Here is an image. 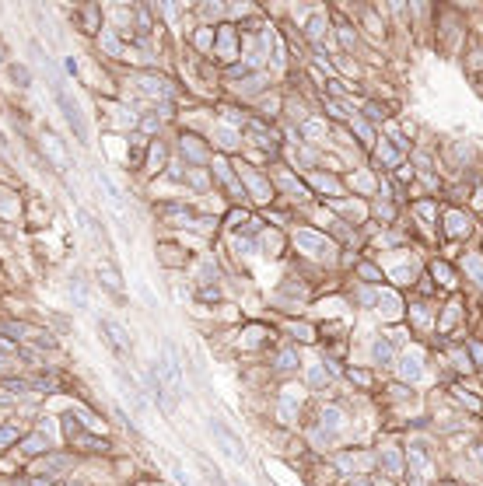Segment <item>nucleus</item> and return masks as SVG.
I'll return each instance as SVG.
<instances>
[{
  "mask_svg": "<svg viewBox=\"0 0 483 486\" xmlns=\"http://www.w3.org/2000/svg\"><path fill=\"white\" fill-rule=\"evenodd\" d=\"M154 367H158V378H161V385H165V392L172 396V402H179L186 392V385H182V364H179V353H176V347L172 343H165V350H161V357L154 360Z\"/></svg>",
  "mask_w": 483,
  "mask_h": 486,
  "instance_id": "nucleus-1",
  "label": "nucleus"
},
{
  "mask_svg": "<svg viewBox=\"0 0 483 486\" xmlns=\"http://www.w3.org/2000/svg\"><path fill=\"white\" fill-rule=\"evenodd\" d=\"M207 434L214 438V448H221L228 458H235V462H249L245 441L235 434V430H231L225 420H218V416H207Z\"/></svg>",
  "mask_w": 483,
  "mask_h": 486,
  "instance_id": "nucleus-2",
  "label": "nucleus"
},
{
  "mask_svg": "<svg viewBox=\"0 0 483 486\" xmlns=\"http://www.w3.org/2000/svg\"><path fill=\"white\" fill-rule=\"evenodd\" d=\"M57 101H60V109H64V119H67V126L74 130V137L81 140V144H88V119H84V113H81V105H77V98L67 91V88H57Z\"/></svg>",
  "mask_w": 483,
  "mask_h": 486,
  "instance_id": "nucleus-3",
  "label": "nucleus"
},
{
  "mask_svg": "<svg viewBox=\"0 0 483 486\" xmlns=\"http://www.w3.org/2000/svg\"><path fill=\"white\" fill-rule=\"evenodd\" d=\"M70 465H77L74 455H64V451L53 448L49 455H42L39 462H32V472H35V476H46V479H64V476L70 472Z\"/></svg>",
  "mask_w": 483,
  "mask_h": 486,
  "instance_id": "nucleus-4",
  "label": "nucleus"
},
{
  "mask_svg": "<svg viewBox=\"0 0 483 486\" xmlns=\"http://www.w3.org/2000/svg\"><path fill=\"white\" fill-rule=\"evenodd\" d=\"M98 329H102L105 343H109V347H113L120 357L133 353V336L126 333V326H123V322H116V318H102V322H98Z\"/></svg>",
  "mask_w": 483,
  "mask_h": 486,
  "instance_id": "nucleus-5",
  "label": "nucleus"
},
{
  "mask_svg": "<svg viewBox=\"0 0 483 486\" xmlns=\"http://www.w3.org/2000/svg\"><path fill=\"white\" fill-rule=\"evenodd\" d=\"M294 242H298V249H305V252L315 255V259H330V252H333V245L322 238V235H315V231H298Z\"/></svg>",
  "mask_w": 483,
  "mask_h": 486,
  "instance_id": "nucleus-6",
  "label": "nucleus"
},
{
  "mask_svg": "<svg viewBox=\"0 0 483 486\" xmlns=\"http://www.w3.org/2000/svg\"><path fill=\"white\" fill-rule=\"evenodd\" d=\"M21 451L28 458H42V455L53 451V438L42 434V430H32V434H25V441H21Z\"/></svg>",
  "mask_w": 483,
  "mask_h": 486,
  "instance_id": "nucleus-7",
  "label": "nucleus"
},
{
  "mask_svg": "<svg viewBox=\"0 0 483 486\" xmlns=\"http://www.w3.org/2000/svg\"><path fill=\"white\" fill-rule=\"evenodd\" d=\"M42 150H46V157L53 161V165H57L60 172L67 168V150L60 147V140L53 137V133H42Z\"/></svg>",
  "mask_w": 483,
  "mask_h": 486,
  "instance_id": "nucleus-8",
  "label": "nucleus"
},
{
  "mask_svg": "<svg viewBox=\"0 0 483 486\" xmlns=\"http://www.w3.org/2000/svg\"><path fill=\"white\" fill-rule=\"evenodd\" d=\"M98 280H102L105 287H109L113 294H123V277H120V269H116L109 259L98 262Z\"/></svg>",
  "mask_w": 483,
  "mask_h": 486,
  "instance_id": "nucleus-9",
  "label": "nucleus"
},
{
  "mask_svg": "<svg viewBox=\"0 0 483 486\" xmlns=\"http://www.w3.org/2000/svg\"><path fill=\"white\" fill-rule=\"evenodd\" d=\"M67 298L74 301V308H88V291H84L81 280H70L67 284Z\"/></svg>",
  "mask_w": 483,
  "mask_h": 486,
  "instance_id": "nucleus-10",
  "label": "nucleus"
},
{
  "mask_svg": "<svg viewBox=\"0 0 483 486\" xmlns=\"http://www.w3.org/2000/svg\"><path fill=\"white\" fill-rule=\"evenodd\" d=\"M200 469H203V479H207L210 486H228L225 476H221V469H218V465H210L207 458H200Z\"/></svg>",
  "mask_w": 483,
  "mask_h": 486,
  "instance_id": "nucleus-11",
  "label": "nucleus"
},
{
  "mask_svg": "<svg viewBox=\"0 0 483 486\" xmlns=\"http://www.w3.org/2000/svg\"><path fill=\"white\" fill-rule=\"evenodd\" d=\"M245 179H249V186H252V193H256V200H270V189H266V182L259 179V175H252L249 168H238Z\"/></svg>",
  "mask_w": 483,
  "mask_h": 486,
  "instance_id": "nucleus-12",
  "label": "nucleus"
},
{
  "mask_svg": "<svg viewBox=\"0 0 483 486\" xmlns=\"http://www.w3.org/2000/svg\"><path fill=\"white\" fill-rule=\"evenodd\" d=\"M169 472L176 476V483H179V486H193V479H189V472L179 465V458H169Z\"/></svg>",
  "mask_w": 483,
  "mask_h": 486,
  "instance_id": "nucleus-13",
  "label": "nucleus"
},
{
  "mask_svg": "<svg viewBox=\"0 0 483 486\" xmlns=\"http://www.w3.org/2000/svg\"><path fill=\"white\" fill-rule=\"evenodd\" d=\"M15 441H18V430L15 427H0V455H4Z\"/></svg>",
  "mask_w": 483,
  "mask_h": 486,
  "instance_id": "nucleus-14",
  "label": "nucleus"
},
{
  "mask_svg": "<svg viewBox=\"0 0 483 486\" xmlns=\"http://www.w3.org/2000/svg\"><path fill=\"white\" fill-rule=\"evenodd\" d=\"M399 374H403V378H410V382H417V378H420V364L406 357V360H399Z\"/></svg>",
  "mask_w": 483,
  "mask_h": 486,
  "instance_id": "nucleus-15",
  "label": "nucleus"
},
{
  "mask_svg": "<svg viewBox=\"0 0 483 486\" xmlns=\"http://www.w3.org/2000/svg\"><path fill=\"white\" fill-rule=\"evenodd\" d=\"M137 291H140V298H144V304H147V308H158V298L151 294V287H147V280H137Z\"/></svg>",
  "mask_w": 483,
  "mask_h": 486,
  "instance_id": "nucleus-16",
  "label": "nucleus"
},
{
  "mask_svg": "<svg viewBox=\"0 0 483 486\" xmlns=\"http://www.w3.org/2000/svg\"><path fill=\"white\" fill-rule=\"evenodd\" d=\"M301 360H298V353L294 350H287V353H281V364L277 367H284V371H291V367H298Z\"/></svg>",
  "mask_w": 483,
  "mask_h": 486,
  "instance_id": "nucleus-17",
  "label": "nucleus"
},
{
  "mask_svg": "<svg viewBox=\"0 0 483 486\" xmlns=\"http://www.w3.org/2000/svg\"><path fill=\"white\" fill-rule=\"evenodd\" d=\"M375 360H392V350H389V343H375Z\"/></svg>",
  "mask_w": 483,
  "mask_h": 486,
  "instance_id": "nucleus-18",
  "label": "nucleus"
},
{
  "mask_svg": "<svg viewBox=\"0 0 483 486\" xmlns=\"http://www.w3.org/2000/svg\"><path fill=\"white\" fill-rule=\"evenodd\" d=\"M466 266H469V269H473V277H476V280H480V284H483V266H480V262H476V259H469V262H466Z\"/></svg>",
  "mask_w": 483,
  "mask_h": 486,
  "instance_id": "nucleus-19",
  "label": "nucleus"
},
{
  "mask_svg": "<svg viewBox=\"0 0 483 486\" xmlns=\"http://www.w3.org/2000/svg\"><path fill=\"white\" fill-rule=\"evenodd\" d=\"M308 374H312V382H315V385H319V382H326V374H322V367H319V364H312V371H308Z\"/></svg>",
  "mask_w": 483,
  "mask_h": 486,
  "instance_id": "nucleus-20",
  "label": "nucleus"
},
{
  "mask_svg": "<svg viewBox=\"0 0 483 486\" xmlns=\"http://www.w3.org/2000/svg\"><path fill=\"white\" fill-rule=\"evenodd\" d=\"M154 486H161V483H154Z\"/></svg>",
  "mask_w": 483,
  "mask_h": 486,
  "instance_id": "nucleus-21",
  "label": "nucleus"
}]
</instances>
